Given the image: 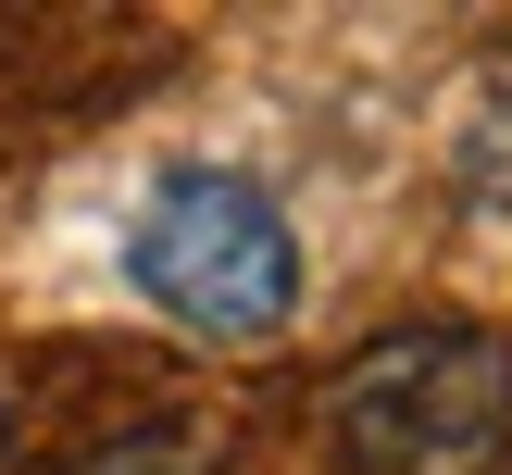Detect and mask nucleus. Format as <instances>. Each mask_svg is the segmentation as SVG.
I'll return each mask as SVG.
<instances>
[{
	"label": "nucleus",
	"mask_w": 512,
	"mask_h": 475,
	"mask_svg": "<svg viewBox=\"0 0 512 475\" xmlns=\"http://www.w3.org/2000/svg\"><path fill=\"white\" fill-rule=\"evenodd\" d=\"M125 288L213 350H263L300 325V225L238 163H163L125 213Z\"/></svg>",
	"instance_id": "nucleus-1"
},
{
	"label": "nucleus",
	"mask_w": 512,
	"mask_h": 475,
	"mask_svg": "<svg viewBox=\"0 0 512 475\" xmlns=\"http://www.w3.org/2000/svg\"><path fill=\"white\" fill-rule=\"evenodd\" d=\"M325 450L350 475H500L512 463V338L500 325H388L325 388Z\"/></svg>",
	"instance_id": "nucleus-2"
},
{
	"label": "nucleus",
	"mask_w": 512,
	"mask_h": 475,
	"mask_svg": "<svg viewBox=\"0 0 512 475\" xmlns=\"http://www.w3.org/2000/svg\"><path fill=\"white\" fill-rule=\"evenodd\" d=\"M63 475H213V450H200L188 425H125V438H100V450H75Z\"/></svg>",
	"instance_id": "nucleus-3"
}]
</instances>
